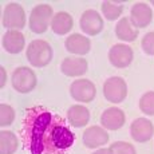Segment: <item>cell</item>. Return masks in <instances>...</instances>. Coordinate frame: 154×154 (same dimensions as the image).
Masks as SVG:
<instances>
[{
    "instance_id": "26",
    "label": "cell",
    "mask_w": 154,
    "mask_h": 154,
    "mask_svg": "<svg viewBox=\"0 0 154 154\" xmlns=\"http://www.w3.org/2000/svg\"><path fill=\"white\" fill-rule=\"evenodd\" d=\"M141 47L145 54L154 55V31L147 32L141 42Z\"/></svg>"
},
{
    "instance_id": "1",
    "label": "cell",
    "mask_w": 154,
    "mask_h": 154,
    "mask_svg": "<svg viewBox=\"0 0 154 154\" xmlns=\"http://www.w3.org/2000/svg\"><path fill=\"white\" fill-rule=\"evenodd\" d=\"M52 114L43 106H34L26 111L20 135L23 147L29 154H43V137Z\"/></svg>"
},
{
    "instance_id": "7",
    "label": "cell",
    "mask_w": 154,
    "mask_h": 154,
    "mask_svg": "<svg viewBox=\"0 0 154 154\" xmlns=\"http://www.w3.org/2000/svg\"><path fill=\"white\" fill-rule=\"evenodd\" d=\"M2 23L8 29H19L26 27V12L17 3H10L3 11Z\"/></svg>"
},
{
    "instance_id": "27",
    "label": "cell",
    "mask_w": 154,
    "mask_h": 154,
    "mask_svg": "<svg viewBox=\"0 0 154 154\" xmlns=\"http://www.w3.org/2000/svg\"><path fill=\"white\" fill-rule=\"evenodd\" d=\"M0 72H2V79H0V87H4L7 83V72H5L4 67H0Z\"/></svg>"
},
{
    "instance_id": "5",
    "label": "cell",
    "mask_w": 154,
    "mask_h": 154,
    "mask_svg": "<svg viewBox=\"0 0 154 154\" xmlns=\"http://www.w3.org/2000/svg\"><path fill=\"white\" fill-rule=\"evenodd\" d=\"M12 87L17 93L27 94L31 93L38 83L36 74L28 67H17L12 72Z\"/></svg>"
},
{
    "instance_id": "10",
    "label": "cell",
    "mask_w": 154,
    "mask_h": 154,
    "mask_svg": "<svg viewBox=\"0 0 154 154\" xmlns=\"http://www.w3.org/2000/svg\"><path fill=\"white\" fill-rule=\"evenodd\" d=\"M79 24H81V29L85 34L90 35V36H95L102 32L103 27V19L100 16V14L95 10H87L82 14L81 20H79Z\"/></svg>"
},
{
    "instance_id": "23",
    "label": "cell",
    "mask_w": 154,
    "mask_h": 154,
    "mask_svg": "<svg viewBox=\"0 0 154 154\" xmlns=\"http://www.w3.org/2000/svg\"><path fill=\"white\" fill-rule=\"evenodd\" d=\"M140 109L143 114L154 117V91H147L141 97Z\"/></svg>"
},
{
    "instance_id": "12",
    "label": "cell",
    "mask_w": 154,
    "mask_h": 154,
    "mask_svg": "<svg viewBox=\"0 0 154 154\" xmlns=\"http://www.w3.org/2000/svg\"><path fill=\"white\" fill-rule=\"evenodd\" d=\"M130 15H131L130 20H131L133 24L138 29L147 27L153 20V11H152V8H150V5L145 2L135 3L131 7Z\"/></svg>"
},
{
    "instance_id": "3",
    "label": "cell",
    "mask_w": 154,
    "mask_h": 154,
    "mask_svg": "<svg viewBox=\"0 0 154 154\" xmlns=\"http://www.w3.org/2000/svg\"><path fill=\"white\" fill-rule=\"evenodd\" d=\"M27 59L34 67H46L52 59V48L46 40H32L27 47Z\"/></svg>"
},
{
    "instance_id": "2",
    "label": "cell",
    "mask_w": 154,
    "mask_h": 154,
    "mask_svg": "<svg viewBox=\"0 0 154 154\" xmlns=\"http://www.w3.org/2000/svg\"><path fill=\"white\" fill-rule=\"evenodd\" d=\"M75 137L69 127V121L52 114L43 137V154H66L74 145Z\"/></svg>"
},
{
    "instance_id": "15",
    "label": "cell",
    "mask_w": 154,
    "mask_h": 154,
    "mask_svg": "<svg viewBox=\"0 0 154 154\" xmlns=\"http://www.w3.org/2000/svg\"><path fill=\"white\" fill-rule=\"evenodd\" d=\"M109 142V134L100 126H90L83 133V143L87 149H97Z\"/></svg>"
},
{
    "instance_id": "24",
    "label": "cell",
    "mask_w": 154,
    "mask_h": 154,
    "mask_svg": "<svg viewBox=\"0 0 154 154\" xmlns=\"http://www.w3.org/2000/svg\"><path fill=\"white\" fill-rule=\"evenodd\" d=\"M14 119H15V110L10 105L2 103L0 105V126L5 127L12 125Z\"/></svg>"
},
{
    "instance_id": "6",
    "label": "cell",
    "mask_w": 154,
    "mask_h": 154,
    "mask_svg": "<svg viewBox=\"0 0 154 154\" xmlns=\"http://www.w3.org/2000/svg\"><path fill=\"white\" fill-rule=\"evenodd\" d=\"M103 95L111 103H121L127 97V85L121 76H111L103 83Z\"/></svg>"
},
{
    "instance_id": "4",
    "label": "cell",
    "mask_w": 154,
    "mask_h": 154,
    "mask_svg": "<svg viewBox=\"0 0 154 154\" xmlns=\"http://www.w3.org/2000/svg\"><path fill=\"white\" fill-rule=\"evenodd\" d=\"M54 11L52 7L48 4H39L32 8L29 15V29L35 34H44L51 26Z\"/></svg>"
},
{
    "instance_id": "20",
    "label": "cell",
    "mask_w": 154,
    "mask_h": 154,
    "mask_svg": "<svg viewBox=\"0 0 154 154\" xmlns=\"http://www.w3.org/2000/svg\"><path fill=\"white\" fill-rule=\"evenodd\" d=\"M74 27V20L72 16L69 12H60L55 14L51 22V28L56 35H67Z\"/></svg>"
},
{
    "instance_id": "29",
    "label": "cell",
    "mask_w": 154,
    "mask_h": 154,
    "mask_svg": "<svg viewBox=\"0 0 154 154\" xmlns=\"http://www.w3.org/2000/svg\"><path fill=\"white\" fill-rule=\"evenodd\" d=\"M150 3H152V4H153V5H154V0H153V2H150Z\"/></svg>"
},
{
    "instance_id": "17",
    "label": "cell",
    "mask_w": 154,
    "mask_h": 154,
    "mask_svg": "<svg viewBox=\"0 0 154 154\" xmlns=\"http://www.w3.org/2000/svg\"><path fill=\"white\" fill-rule=\"evenodd\" d=\"M66 50L71 54L75 55H86L91 50V42L87 36H83L81 34H72L64 42Z\"/></svg>"
},
{
    "instance_id": "9",
    "label": "cell",
    "mask_w": 154,
    "mask_h": 154,
    "mask_svg": "<svg viewBox=\"0 0 154 154\" xmlns=\"http://www.w3.org/2000/svg\"><path fill=\"white\" fill-rule=\"evenodd\" d=\"M133 58H134L133 48L127 44H114L109 51V60L117 69H125V67L130 66Z\"/></svg>"
},
{
    "instance_id": "11",
    "label": "cell",
    "mask_w": 154,
    "mask_h": 154,
    "mask_svg": "<svg viewBox=\"0 0 154 154\" xmlns=\"http://www.w3.org/2000/svg\"><path fill=\"white\" fill-rule=\"evenodd\" d=\"M130 135L135 142H147L154 135V125L146 118H137L130 125Z\"/></svg>"
},
{
    "instance_id": "19",
    "label": "cell",
    "mask_w": 154,
    "mask_h": 154,
    "mask_svg": "<svg viewBox=\"0 0 154 154\" xmlns=\"http://www.w3.org/2000/svg\"><path fill=\"white\" fill-rule=\"evenodd\" d=\"M67 121L74 127H85L90 122V110L82 105L71 106L67 111Z\"/></svg>"
},
{
    "instance_id": "14",
    "label": "cell",
    "mask_w": 154,
    "mask_h": 154,
    "mask_svg": "<svg viewBox=\"0 0 154 154\" xmlns=\"http://www.w3.org/2000/svg\"><path fill=\"white\" fill-rule=\"evenodd\" d=\"M87 60L85 58H79V56H69V58L63 59L60 64V71L66 76H71V78L83 75L87 72Z\"/></svg>"
},
{
    "instance_id": "28",
    "label": "cell",
    "mask_w": 154,
    "mask_h": 154,
    "mask_svg": "<svg viewBox=\"0 0 154 154\" xmlns=\"http://www.w3.org/2000/svg\"><path fill=\"white\" fill-rule=\"evenodd\" d=\"M93 154H112V152L110 150V147H107V149H100V150H97V152H94Z\"/></svg>"
},
{
    "instance_id": "8",
    "label": "cell",
    "mask_w": 154,
    "mask_h": 154,
    "mask_svg": "<svg viewBox=\"0 0 154 154\" xmlns=\"http://www.w3.org/2000/svg\"><path fill=\"white\" fill-rule=\"evenodd\" d=\"M97 88L90 79H76L70 86V95L74 100L82 103H90L94 100Z\"/></svg>"
},
{
    "instance_id": "16",
    "label": "cell",
    "mask_w": 154,
    "mask_h": 154,
    "mask_svg": "<svg viewBox=\"0 0 154 154\" xmlns=\"http://www.w3.org/2000/svg\"><path fill=\"white\" fill-rule=\"evenodd\" d=\"M26 38L20 31L8 29L3 36V47L10 54H19L24 50Z\"/></svg>"
},
{
    "instance_id": "22",
    "label": "cell",
    "mask_w": 154,
    "mask_h": 154,
    "mask_svg": "<svg viewBox=\"0 0 154 154\" xmlns=\"http://www.w3.org/2000/svg\"><path fill=\"white\" fill-rule=\"evenodd\" d=\"M123 12V5L121 3L112 2H103L102 3V14L107 20H117Z\"/></svg>"
},
{
    "instance_id": "21",
    "label": "cell",
    "mask_w": 154,
    "mask_h": 154,
    "mask_svg": "<svg viewBox=\"0 0 154 154\" xmlns=\"http://www.w3.org/2000/svg\"><path fill=\"white\" fill-rule=\"evenodd\" d=\"M17 146V138L12 131L3 130L0 133V154H14Z\"/></svg>"
},
{
    "instance_id": "18",
    "label": "cell",
    "mask_w": 154,
    "mask_h": 154,
    "mask_svg": "<svg viewBox=\"0 0 154 154\" xmlns=\"http://www.w3.org/2000/svg\"><path fill=\"white\" fill-rule=\"evenodd\" d=\"M115 35L123 42H134L140 35V29L133 24L130 17H122L115 26Z\"/></svg>"
},
{
    "instance_id": "13",
    "label": "cell",
    "mask_w": 154,
    "mask_h": 154,
    "mask_svg": "<svg viewBox=\"0 0 154 154\" xmlns=\"http://www.w3.org/2000/svg\"><path fill=\"white\" fill-rule=\"evenodd\" d=\"M126 115L121 109L118 107H109L100 115V125L105 127L106 130H119L121 127L125 125Z\"/></svg>"
},
{
    "instance_id": "25",
    "label": "cell",
    "mask_w": 154,
    "mask_h": 154,
    "mask_svg": "<svg viewBox=\"0 0 154 154\" xmlns=\"http://www.w3.org/2000/svg\"><path fill=\"white\" fill-rule=\"evenodd\" d=\"M110 150L112 152V154H137L135 147L131 143H129V142H121V141L111 143Z\"/></svg>"
}]
</instances>
